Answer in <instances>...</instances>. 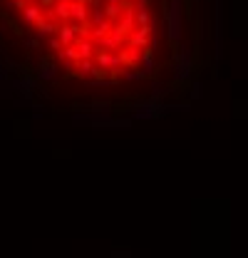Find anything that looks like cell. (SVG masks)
<instances>
[{
    "label": "cell",
    "instance_id": "30bf717a",
    "mask_svg": "<svg viewBox=\"0 0 248 258\" xmlns=\"http://www.w3.org/2000/svg\"><path fill=\"white\" fill-rule=\"evenodd\" d=\"M40 75H43V77H52V64H50V62H43V67H40Z\"/></svg>",
    "mask_w": 248,
    "mask_h": 258
},
{
    "label": "cell",
    "instance_id": "5b68a950",
    "mask_svg": "<svg viewBox=\"0 0 248 258\" xmlns=\"http://www.w3.org/2000/svg\"><path fill=\"white\" fill-rule=\"evenodd\" d=\"M57 28H60V23H57V20H52V17H47V15L35 25L37 37H52V35H57Z\"/></svg>",
    "mask_w": 248,
    "mask_h": 258
},
{
    "label": "cell",
    "instance_id": "52a82bcc",
    "mask_svg": "<svg viewBox=\"0 0 248 258\" xmlns=\"http://www.w3.org/2000/svg\"><path fill=\"white\" fill-rule=\"evenodd\" d=\"M57 37L62 40V45H75V40H77L79 35H77V28H75V25H70V23H60V28H57Z\"/></svg>",
    "mask_w": 248,
    "mask_h": 258
},
{
    "label": "cell",
    "instance_id": "8992f818",
    "mask_svg": "<svg viewBox=\"0 0 248 258\" xmlns=\"http://www.w3.org/2000/svg\"><path fill=\"white\" fill-rule=\"evenodd\" d=\"M94 70H97V62H94V60H77L72 75H77V77H82V80H87V77L94 75Z\"/></svg>",
    "mask_w": 248,
    "mask_h": 258
},
{
    "label": "cell",
    "instance_id": "6da1fadb",
    "mask_svg": "<svg viewBox=\"0 0 248 258\" xmlns=\"http://www.w3.org/2000/svg\"><path fill=\"white\" fill-rule=\"evenodd\" d=\"M47 17L57 20V23H67V20H72V0H55V3L50 5Z\"/></svg>",
    "mask_w": 248,
    "mask_h": 258
},
{
    "label": "cell",
    "instance_id": "ba28073f",
    "mask_svg": "<svg viewBox=\"0 0 248 258\" xmlns=\"http://www.w3.org/2000/svg\"><path fill=\"white\" fill-rule=\"evenodd\" d=\"M124 5H127L124 0H105V5H102V8H105V15L109 20H119V15L124 13Z\"/></svg>",
    "mask_w": 248,
    "mask_h": 258
},
{
    "label": "cell",
    "instance_id": "277c9868",
    "mask_svg": "<svg viewBox=\"0 0 248 258\" xmlns=\"http://www.w3.org/2000/svg\"><path fill=\"white\" fill-rule=\"evenodd\" d=\"M90 5L87 0H72V20L75 23H90Z\"/></svg>",
    "mask_w": 248,
    "mask_h": 258
},
{
    "label": "cell",
    "instance_id": "7a4b0ae2",
    "mask_svg": "<svg viewBox=\"0 0 248 258\" xmlns=\"http://www.w3.org/2000/svg\"><path fill=\"white\" fill-rule=\"evenodd\" d=\"M75 48H77V52H79V60H94V55L99 52L97 42H94L92 37H77V40H75Z\"/></svg>",
    "mask_w": 248,
    "mask_h": 258
},
{
    "label": "cell",
    "instance_id": "7c38bea8",
    "mask_svg": "<svg viewBox=\"0 0 248 258\" xmlns=\"http://www.w3.org/2000/svg\"><path fill=\"white\" fill-rule=\"evenodd\" d=\"M124 3H132V0H124Z\"/></svg>",
    "mask_w": 248,
    "mask_h": 258
},
{
    "label": "cell",
    "instance_id": "8fae6325",
    "mask_svg": "<svg viewBox=\"0 0 248 258\" xmlns=\"http://www.w3.org/2000/svg\"><path fill=\"white\" fill-rule=\"evenodd\" d=\"M30 3V0H13V8H17V10H23L25 5Z\"/></svg>",
    "mask_w": 248,
    "mask_h": 258
},
{
    "label": "cell",
    "instance_id": "9c48e42d",
    "mask_svg": "<svg viewBox=\"0 0 248 258\" xmlns=\"http://www.w3.org/2000/svg\"><path fill=\"white\" fill-rule=\"evenodd\" d=\"M50 40V50H55V52H60L62 48H65V45H62V40L57 37V35H52V37H47Z\"/></svg>",
    "mask_w": 248,
    "mask_h": 258
},
{
    "label": "cell",
    "instance_id": "3957f363",
    "mask_svg": "<svg viewBox=\"0 0 248 258\" xmlns=\"http://www.w3.org/2000/svg\"><path fill=\"white\" fill-rule=\"evenodd\" d=\"M43 17H45V13H43V8H40L37 3H28V5L23 8V20H25L28 28H35Z\"/></svg>",
    "mask_w": 248,
    "mask_h": 258
}]
</instances>
